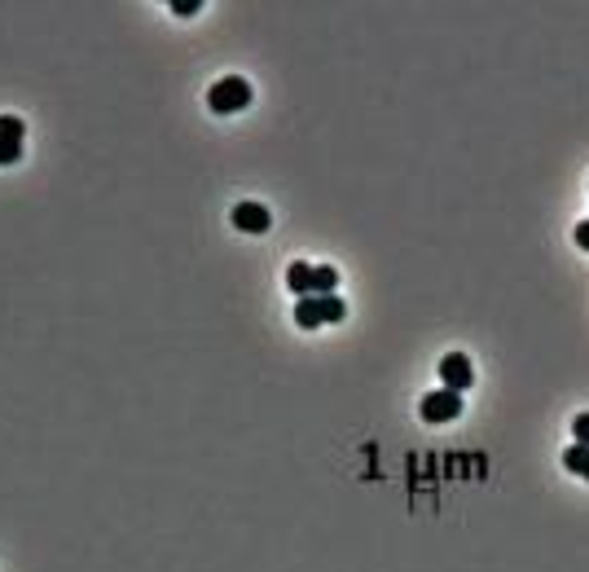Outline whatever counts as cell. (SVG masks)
<instances>
[{
    "mask_svg": "<svg viewBox=\"0 0 589 572\" xmlns=\"http://www.w3.org/2000/svg\"><path fill=\"white\" fill-rule=\"evenodd\" d=\"M343 317H348V304L339 295H303L294 304V326H303V331H317V326H330Z\"/></svg>",
    "mask_w": 589,
    "mask_h": 572,
    "instance_id": "cell-1",
    "label": "cell"
},
{
    "mask_svg": "<svg viewBox=\"0 0 589 572\" xmlns=\"http://www.w3.org/2000/svg\"><path fill=\"white\" fill-rule=\"evenodd\" d=\"M207 106H212V115H238V110H246L251 106V84L242 75H224V79H216L207 88Z\"/></svg>",
    "mask_w": 589,
    "mask_h": 572,
    "instance_id": "cell-2",
    "label": "cell"
},
{
    "mask_svg": "<svg viewBox=\"0 0 589 572\" xmlns=\"http://www.w3.org/2000/svg\"><path fill=\"white\" fill-rule=\"evenodd\" d=\"M418 414H423V423H453V419H462V392H448V388L427 392Z\"/></svg>",
    "mask_w": 589,
    "mask_h": 572,
    "instance_id": "cell-3",
    "label": "cell"
},
{
    "mask_svg": "<svg viewBox=\"0 0 589 572\" xmlns=\"http://www.w3.org/2000/svg\"><path fill=\"white\" fill-rule=\"evenodd\" d=\"M440 379H444L448 392H466V388L475 383V365H471L466 353H448V357L440 361Z\"/></svg>",
    "mask_w": 589,
    "mask_h": 572,
    "instance_id": "cell-4",
    "label": "cell"
},
{
    "mask_svg": "<svg viewBox=\"0 0 589 572\" xmlns=\"http://www.w3.org/2000/svg\"><path fill=\"white\" fill-rule=\"evenodd\" d=\"M22 159V119L18 115H0V168Z\"/></svg>",
    "mask_w": 589,
    "mask_h": 572,
    "instance_id": "cell-5",
    "label": "cell"
},
{
    "mask_svg": "<svg viewBox=\"0 0 589 572\" xmlns=\"http://www.w3.org/2000/svg\"><path fill=\"white\" fill-rule=\"evenodd\" d=\"M233 225H238L242 233H269L273 216H269L264 203H238V208H233Z\"/></svg>",
    "mask_w": 589,
    "mask_h": 572,
    "instance_id": "cell-6",
    "label": "cell"
},
{
    "mask_svg": "<svg viewBox=\"0 0 589 572\" xmlns=\"http://www.w3.org/2000/svg\"><path fill=\"white\" fill-rule=\"evenodd\" d=\"M286 286H291L294 295L303 299V295H312V265H303V260H294L291 269H286Z\"/></svg>",
    "mask_w": 589,
    "mask_h": 572,
    "instance_id": "cell-7",
    "label": "cell"
},
{
    "mask_svg": "<svg viewBox=\"0 0 589 572\" xmlns=\"http://www.w3.org/2000/svg\"><path fill=\"white\" fill-rule=\"evenodd\" d=\"M335 286H339V269H330V265L312 269V295H335Z\"/></svg>",
    "mask_w": 589,
    "mask_h": 572,
    "instance_id": "cell-8",
    "label": "cell"
},
{
    "mask_svg": "<svg viewBox=\"0 0 589 572\" xmlns=\"http://www.w3.org/2000/svg\"><path fill=\"white\" fill-rule=\"evenodd\" d=\"M563 467H568L572 476H585V467H589V445H572V449L563 454Z\"/></svg>",
    "mask_w": 589,
    "mask_h": 572,
    "instance_id": "cell-9",
    "label": "cell"
},
{
    "mask_svg": "<svg viewBox=\"0 0 589 572\" xmlns=\"http://www.w3.org/2000/svg\"><path fill=\"white\" fill-rule=\"evenodd\" d=\"M198 9H203L198 0H172V13H176V18H194Z\"/></svg>",
    "mask_w": 589,
    "mask_h": 572,
    "instance_id": "cell-10",
    "label": "cell"
},
{
    "mask_svg": "<svg viewBox=\"0 0 589 572\" xmlns=\"http://www.w3.org/2000/svg\"><path fill=\"white\" fill-rule=\"evenodd\" d=\"M572 436H577V445H589V414L572 419Z\"/></svg>",
    "mask_w": 589,
    "mask_h": 572,
    "instance_id": "cell-11",
    "label": "cell"
},
{
    "mask_svg": "<svg viewBox=\"0 0 589 572\" xmlns=\"http://www.w3.org/2000/svg\"><path fill=\"white\" fill-rule=\"evenodd\" d=\"M577 247L589 251V220H577Z\"/></svg>",
    "mask_w": 589,
    "mask_h": 572,
    "instance_id": "cell-12",
    "label": "cell"
},
{
    "mask_svg": "<svg viewBox=\"0 0 589 572\" xmlns=\"http://www.w3.org/2000/svg\"><path fill=\"white\" fill-rule=\"evenodd\" d=\"M585 480H589V467H585Z\"/></svg>",
    "mask_w": 589,
    "mask_h": 572,
    "instance_id": "cell-13",
    "label": "cell"
}]
</instances>
